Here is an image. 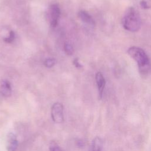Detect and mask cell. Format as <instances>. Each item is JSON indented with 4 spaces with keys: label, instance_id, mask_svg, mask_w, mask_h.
Listing matches in <instances>:
<instances>
[{
    "label": "cell",
    "instance_id": "5bb4252c",
    "mask_svg": "<svg viewBox=\"0 0 151 151\" xmlns=\"http://www.w3.org/2000/svg\"><path fill=\"white\" fill-rule=\"evenodd\" d=\"M50 151H62L61 148L54 143H51L50 147Z\"/></svg>",
    "mask_w": 151,
    "mask_h": 151
},
{
    "label": "cell",
    "instance_id": "5b68a950",
    "mask_svg": "<svg viewBox=\"0 0 151 151\" xmlns=\"http://www.w3.org/2000/svg\"><path fill=\"white\" fill-rule=\"evenodd\" d=\"M96 81L98 88L99 98L101 99L103 95V92L106 86V80L103 74L101 72H97L96 73Z\"/></svg>",
    "mask_w": 151,
    "mask_h": 151
},
{
    "label": "cell",
    "instance_id": "9c48e42d",
    "mask_svg": "<svg viewBox=\"0 0 151 151\" xmlns=\"http://www.w3.org/2000/svg\"><path fill=\"white\" fill-rule=\"evenodd\" d=\"M78 17L80 19L84 22V23L90 25H95V21L92 18V17L86 11H80L78 14Z\"/></svg>",
    "mask_w": 151,
    "mask_h": 151
},
{
    "label": "cell",
    "instance_id": "30bf717a",
    "mask_svg": "<svg viewBox=\"0 0 151 151\" xmlns=\"http://www.w3.org/2000/svg\"><path fill=\"white\" fill-rule=\"evenodd\" d=\"M133 1L142 9H147L151 8V0H133Z\"/></svg>",
    "mask_w": 151,
    "mask_h": 151
},
{
    "label": "cell",
    "instance_id": "7a4b0ae2",
    "mask_svg": "<svg viewBox=\"0 0 151 151\" xmlns=\"http://www.w3.org/2000/svg\"><path fill=\"white\" fill-rule=\"evenodd\" d=\"M122 24L128 31L132 32L138 31L142 24L141 17L138 11L132 6L127 8L122 16Z\"/></svg>",
    "mask_w": 151,
    "mask_h": 151
},
{
    "label": "cell",
    "instance_id": "277c9868",
    "mask_svg": "<svg viewBox=\"0 0 151 151\" xmlns=\"http://www.w3.org/2000/svg\"><path fill=\"white\" fill-rule=\"evenodd\" d=\"M61 14L60 9L57 4H52L49 7L48 15L50 25L52 27H55L58 22Z\"/></svg>",
    "mask_w": 151,
    "mask_h": 151
},
{
    "label": "cell",
    "instance_id": "ba28073f",
    "mask_svg": "<svg viewBox=\"0 0 151 151\" xmlns=\"http://www.w3.org/2000/svg\"><path fill=\"white\" fill-rule=\"evenodd\" d=\"M103 147V142L101 137H95L91 143L89 151H102Z\"/></svg>",
    "mask_w": 151,
    "mask_h": 151
},
{
    "label": "cell",
    "instance_id": "9a60e30c",
    "mask_svg": "<svg viewBox=\"0 0 151 151\" xmlns=\"http://www.w3.org/2000/svg\"><path fill=\"white\" fill-rule=\"evenodd\" d=\"M74 65L76 66V67L78 68H82L83 67V65L80 63L79 61H78V58H75L73 61Z\"/></svg>",
    "mask_w": 151,
    "mask_h": 151
},
{
    "label": "cell",
    "instance_id": "7c38bea8",
    "mask_svg": "<svg viewBox=\"0 0 151 151\" xmlns=\"http://www.w3.org/2000/svg\"><path fill=\"white\" fill-rule=\"evenodd\" d=\"M64 49L65 52L69 55H71L74 52L73 46L68 43H65L64 45Z\"/></svg>",
    "mask_w": 151,
    "mask_h": 151
},
{
    "label": "cell",
    "instance_id": "52a82bcc",
    "mask_svg": "<svg viewBox=\"0 0 151 151\" xmlns=\"http://www.w3.org/2000/svg\"><path fill=\"white\" fill-rule=\"evenodd\" d=\"M0 94L5 97L11 96L12 94V88L11 83L6 80H4L0 84Z\"/></svg>",
    "mask_w": 151,
    "mask_h": 151
},
{
    "label": "cell",
    "instance_id": "3957f363",
    "mask_svg": "<svg viewBox=\"0 0 151 151\" xmlns=\"http://www.w3.org/2000/svg\"><path fill=\"white\" fill-rule=\"evenodd\" d=\"M51 115L52 120L57 123H61L64 121L63 106L57 102L53 104L51 109Z\"/></svg>",
    "mask_w": 151,
    "mask_h": 151
},
{
    "label": "cell",
    "instance_id": "6da1fadb",
    "mask_svg": "<svg viewBox=\"0 0 151 151\" xmlns=\"http://www.w3.org/2000/svg\"><path fill=\"white\" fill-rule=\"evenodd\" d=\"M127 53L137 64L140 74L142 76H147L151 68V63L145 51L140 47L132 46L128 48Z\"/></svg>",
    "mask_w": 151,
    "mask_h": 151
},
{
    "label": "cell",
    "instance_id": "4fadbf2b",
    "mask_svg": "<svg viewBox=\"0 0 151 151\" xmlns=\"http://www.w3.org/2000/svg\"><path fill=\"white\" fill-rule=\"evenodd\" d=\"M15 39V33L13 31H11L9 34V36L8 37L4 38V41L7 43H11L14 41Z\"/></svg>",
    "mask_w": 151,
    "mask_h": 151
},
{
    "label": "cell",
    "instance_id": "8992f818",
    "mask_svg": "<svg viewBox=\"0 0 151 151\" xmlns=\"http://www.w3.org/2000/svg\"><path fill=\"white\" fill-rule=\"evenodd\" d=\"M18 140L13 133H9L6 137V149L8 151H16L18 147Z\"/></svg>",
    "mask_w": 151,
    "mask_h": 151
},
{
    "label": "cell",
    "instance_id": "8fae6325",
    "mask_svg": "<svg viewBox=\"0 0 151 151\" xmlns=\"http://www.w3.org/2000/svg\"><path fill=\"white\" fill-rule=\"evenodd\" d=\"M55 63H56V61L55 58H48L45 60L44 65L46 67L51 68V67H52L55 64Z\"/></svg>",
    "mask_w": 151,
    "mask_h": 151
}]
</instances>
